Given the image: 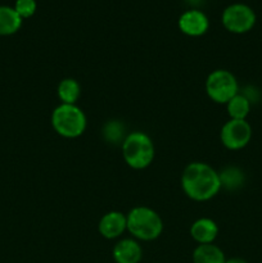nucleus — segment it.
I'll use <instances>...</instances> for the list:
<instances>
[{"label": "nucleus", "instance_id": "7ed1b4c3", "mask_svg": "<svg viewBox=\"0 0 262 263\" xmlns=\"http://www.w3.org/2000/svg\"><path fill=\"white\" fill-rule=\"evenodd\" d=\"M154 144L152 139L141 131H134L126 135L122 143V156L128 167L144 170L154 159Z\"/></svg>", "mask_w": 262, "mask_h": 263}, {"label": "nucleus", "instance_id": "ddd939ff", "mask_svg": "<svg viewBox=\"0 0 262 263\" xmlns=\"http://www.w3.org/2000/svg\"><path fill=\"white\" fill-rule=\"evenodd\" d=\"M226 257L221 248L211 244H199L193 252V263H225Z\"/></svg>", "mask_w": 262, "mask_h": 263}, {"label": "nucleus", "instance_id": "f8f14e48", "mask_svg": "<svg viewBox=\"0 0 262 263\" xmlns=\"http://www.w3.org/2000/svg\"><path fill=\"white\" fill-rule=\"evenodd\" d=\"M22 18L13 7L0 5V36L13 35L22 26Z\"/></svg>", "mask_w": 262, "mask_h": 263}, {"label": "nucleus", "instance_id": "f3484780", "mask_svg": "<svg viewBox=\"0 0 262 263\" xmlns=\"http://www.w3.org/2000/svg\"><path fill=\"white\" fill-rule=\"evenodd\" d=\"M103 133H104V138L107 139V141L112 144H118L120 141L122 144L126 138V135L123 134L125 133V127H123L122 122H120V121H109L104 126Z\"/></svg>", "mask_w": 262, "mask_h": 263}, {"label": "nucleus", "instance_id": "39448f33", "mask_svg": "<svg viewBox=\"0 0 262 263\" xmlns=\"http://www.w3.org/2000/svg\"><path fill=\"white\" fill-rule=\"evenodd\" d=\"M238 81L230 71L216 69L205 80V91L211 100L218 104H226L238 94Z\"/></svg>", "mask_w": 262, "mask_h": 263}, {"label": "nucleus", "instance_id": "9b49d317", "mask_svg": "<svg viewBox=\"0 0 262 263\" xmlns=\"http://www.w3.org/2000/svg\"><path fill=\"white\" fill-rule=\"evenodd\" d=\"M218 235V226L211 218H199L193 222L190 228V236L198 244H211Z\"/></svg>", "mask_w": 262, "mask_h": 263}, {"label": "nucleus", "instance_id": "f257e3e1", "mask_svg": "<svg viewBox=\"0 0 262 263\" xmlns=\"http://www.w3.org/2000/svg\"><path fill=\"white\" fill-rule=\"evenodd\" d=\"M181 187L190 199L195 202H205L221 190L220 176L208 163L193 162L182 171Z\"/></svg>", "mask_w": 262, "mask_h": 263}, {"label": "nucleus", "instance_id": "6ab92c4d", "mask_svg": "<svg viewBox=\"0 0 262 263\" xmlns=\"http://www.w3.org/2000/svg\"><path fill=\"white\" fill-rule=\"evenodd\" d=\"M225 263H248L246 261V259L243 258H238V257H235V258H230V259H226Z\"/></svg>", "mask_w": 262, "mask_h": 263}, {"label": "nucleus", "instance_id": "4468645a", "mask_svg": "<svg viewBox=\"0 0 262 263\" xmlns=\"http://www.w3.org/2000/svg\"><path fill=\"white\" fill-rule=\"evenodd\" d=\"M57 94L62 104H76L81 95V86L74 79H63L59 82Z\"/></svg>", "mask_w": 262, "mask_h": 263}, {"label": "nucleus", "instance_id": "a211bd4d", "mask_svg": "<svg viewBox=\"0 0 262 263\" xmlns=\"http://www.w3.org/2000/svg\"><path fill=\"white\" fill-rule=\"evenodd\" d=\"M13 8L21 15V18L25 20V18H30L35 14L36 9H38V3L36 0H15Z\"/></svg>", "mask_w": 262, "mask_h": 263}, {"label": "nucleus", "instance_id": "1a4fd4ad", "mask_svg": "<svg viewBox=\"0 0 262 263\" xmlns=\"http://www.w3.org/2000/svg\"><path fill=\"white\" fill-rule=\"evenodd\" d=\"M98 230L103 238L109 240L117 239L125 233V230H127V218L122 212L110 211L100 218Z\"/></svg>", "mask_w": 262, "mask_h": 263}, {"label": "nucleus", "instance_id": "9d476101", "mask_svg": "<svg viewBox=\"0 0 262 263\" xmlns=\"http://www.w3.org/2000/svg\"><path fill=\"white\" fill-rule=\"evenodd\" d=\"M112 256L116 263H139L143 257V249L134 239H122L113 247Z\"/></svg>", "mask_w": 262, "mask_h": 263}, {"label": "nucleus", "instance_id": "dca6fc26", "mask_svg": "<svg viewBox=\"0 0 262 263\" xmlns=\"http://www.w3.org/2000/svg\"><path fill=\"white\" fill-rule=\"evenodd\" d=\"M221 181V187H225L228 190H236L243 185L244 175L236 167H226L221 172H218Z\"/></svg>", "mask_w": 262, "mask_h": 263}, {"label": "nucleus", "instance_id": "423d86ee", "mask_svg": "<svg viewBox=\"0 0 262 263\" xmlns=\"http://www.w3.org/2000/svg\"><path fill=\"white\" fill-rule=\"evenodd\" d=\"M223 27L234 33H244L252 30L256 23V13L244 3H234L223 9L221 15Z\"/></svg>", "mask_w": 262, "mask_h": 263}, {"label": "nucleus", "instance_id": "2eb2a0df", "mask_svg": "<svg viewBox=\"0 0 262 263\" xmlns=\"http://www.w3.org/2000/svg\"><path fill=\"white\" fill-rule=\"evenodd\" d=\"M226 107H228L230 120H246L251 110V102L247 99L246 95L238 92L235 97L231 98L226 103Z\"/></svg>", "mask_w": 262, "mask_h": 263}, {"label": "nucleus", "instance_id": "6e6552de", "mask_svg": "<svg viewBox=\"0 0 262 263\" xmlns=\"http://www.w3.org/2000/svg\"><path fill=\"white\" fill-rule=\"evenodd\" d=\"M180 31L188 36H202L210 27V21L205 13L199 9L185 10L177 21Z\"/></svg>", "mask_w": 262, "mask_h": 263}, {"label": "nucleus", "instance_id": "20e7f679", "mask_svg": "<svg viewBox=\"0 0 262 263\" xmlns=\"http://www.w3.org/2000/svg\"><path fill=\"white\" fill-rule=\"evenodd\" d=\"M51 126L63 138H79L86 128V116L76 104H59L51 113Z\"/></svg>", "mask_w": 262, "mask_h": 263}, {"label": "nucleus", "instance_id": "0eeeda50", "mask_svg": "<svg viewBox=\"0 0 262 263\" xmlns=\"http://www.w3.org/2000/svg\"><path fill=\"white\" fill-rule=\"evenodd\" d=\"M252 138V127L246 120H229L220 133L221 143L230 151H239L248 145Z\"/></svg>", "mask_w": 262, "mask_h": 263}, {"label": "nucleus", "instance_id": "f03ea898", "mask_svg": "<svg viewBox=\"0 0 262 263\" xmlns=\"http://www.w3.org/2000/svg\"><path fill=\"white\" fill-rule=\"evenodd\" d=\"M127 230L139 240L151 241L159 238L163 231L161 216L149 207H135L126 216Z\"/></svg>", "mask_w": 262, "mask_h": 263}]
</instances>
